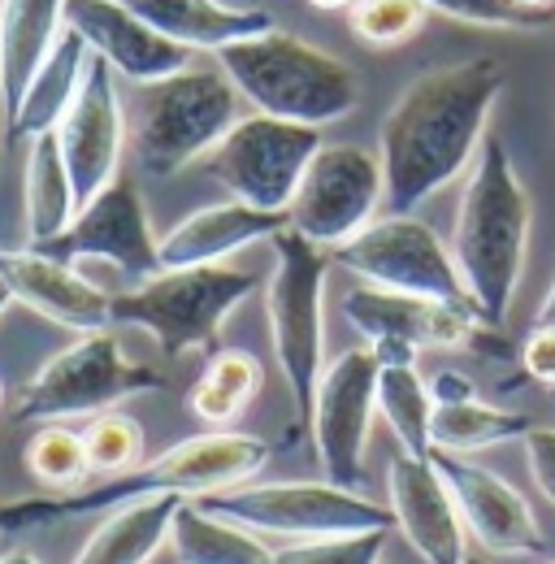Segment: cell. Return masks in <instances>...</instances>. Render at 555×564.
I'll list each match as a JSON object with an SVG mask.
<instances>
[{"instance_id": "8fae6325", "label": "cell", "mask_w": 555, "mask_h": 564, "mask_svg": "<svg viewBox=\"0 0 555 564\" xmlns=\"http://www.w3.org/2000/svg\"><path fill=\"white\" fill-rule=\"evenodd\" d=\"M344 317L356 326L364 344H404L413 352H478L486 360H508L512 344L503 330L486 326L474 308L409 295V291H387V286H351L344 295Z\"/></svg>"}, {"instance_id": "6da1fadb", "label": "cell", "mask_w": 555, "mask_h": 564, "mask_svg": "<svg viewBox=\"0 0 555 564\" xmlns=\"http://www.w3.org/2000/svg\"><path fill=\"white\" fill-rule=\"evenodd\" d=\"M503 83L508 70L499 57H469L416 74L395 96L378 127L391 213H416L469 165H478Z\"/></svg>"}, {"instance_id": "1f68e13d", "label": "cell", "mask_w": 555, "mask_h": 564, "mask_svg": "<svg viewBox=\"0 0 555 564\" xmlns=\"http://www.w3.org/2000/svg\"><path fill=\"white\" fill-rule=\"evenodd\" d=\"M83 443H87V465L91 478H122L135 474L143 465V425L127 413H100L83 425Z\"/></svg>"}, {"instance_id": "7c38bea8", "label": "cell", "mask_w": 555, "mask_h": 564, "mask_svg": "<svg viewBox=\"0 0 555 564\" xmlns=\"http://www.w3.org/2000/svg\"><path fill=\"white\" fill-rule=\"evenodd\" d=\"M382 205H387L382 156L360 143H322V152L304 170V183L286 217H291V230L335 252L347 239H356L369 221H378Z\"/></svg>"}, {"instance_id": "9a60e30c", "label": "cell", "mask_w": 555, "mask_h": 564, "mask_svg": "<svg viewBox=\"0 0 555 564\" xmlns=\"http://www.w3.org/2000/svg\"><path fill=\"white\" fill-rule=\"evenodd\" d=\"M66 165L78 187V205L96 200L113 178H118V161H122V143L131 140L127 131V105L118 91V70L91 53L87 78L66 109V118L53 127Z\"/></svg>"}, {"instance_id": "7dc6e473", "label": "cell", "mask_w": 555, "mask_h": 564, "mask_svg": "<svg viewBox=\"0 0 555 564\" xmlns=\"http://www.w3.org/2000/svg\"><path fill=\"white\" fill-rule=\"evenodd\" d=\"M382 564H387V561H382Z\"/></svg>"}, {"instance_id": "d6a6232c", "label": "cell", "mask_w": 555, "mask_h": 564, "mask_svg": "<svg viewBox=\"0 0 555 564\" xmlns=\"http://www.w3.org/2000/svg\"><path fill=\"white\" fill-rule=\"evenodd\" d=\"M429 4L425 0H356L347 9V26L369 48H400L425 26Z\"/></svg>"}, {"instance_id": "ffe728a7", "label": "cell", "mask_w": 555, "mask_h": 564, "mask_svg": "<svg viewBox=\"0 0 555 564\" xmlns=\"http://www.w3.org/2000/svg\"><path fill=\"white\" fill-rule=\"evenodd\" d=\"M291 217L286 213L252 209L243 200H226V205H208V209L187 213L183 221H174L161 235V265L165 270H192V265H226V257L274 239L278 230H286Z\"/></svg>"}, {"instance_id": "f1b7e54d", "label": "cell", "mask_w": 555, "mask_h": 564, "mask_svg": "<svg viewBox=\"0 0 555 564\" xmlns=\"http://www.w3.org/2000/svg\"><path fill=\"white\" fill-rule=\"evenodd\" d=\"M534 422L525 413L486 404L482 395L474 400H456V404H434V452H451V456H474L486 447L525 438Z\"/></svg>"}, {"instance_id": "5b68a950", "label": "cell", "mask_w": 555, "mask_h": 564, "mask_svg": "<svg viewBox=\"0 0 555 564\" xmlns=\"http://www.w3.org/2000/svg\"><path fill=\"white\" fill-rule=\"evenodd\" d=\"M274 274L265 282V317H270V344L278 369L286 378L291 404H295V434H308L317 382L326 373V279L335 257L304 239L300 230H278L274 239Z\"/></svg>"}, {"instance_id": "5bb4252c", "label": "cell", "mask_w": 555, "mask_h": 564, "mask_svg": "<svg viewBox=\"0 0 555 564\" xmlns=\"http://www.w3.org/2000/svg\"><path fill=\"white\" fill-rule=\"evenodd\" d=\"M35 252L53 257V261H109L113 270L131 274V279H152L161 274V235L152 230L143 196L131 178H113L96 200H87L78 217L48 243H40Z\"/></svg>"}, {"instance_id": "44dd1931", "label": "cell", "mask_w": 555, "mask_h": 564, "mask_svg": "<svg viewBox=\"0 0 555 564\" xmlns=\"http://www.w3.org/2000/svg\"><path fill=\"white\" fill-rule=\"evenodd\" d=\"M66 35V0H0V109L18 113L31 78Z\"/></svg>"}, {"instance_id": "f546056e", "label": "cell", "mask_w": 555, "mask_h": 564, "mask_svg": "<svg viewBox=\"0 0 555 564\" xmlns=\"http://www.w3.org/2000/svg\"><path fill=\"white\" fill-rule=\"evenodd\" d=\"M378 413L391 425L400 452L434 456V395L416 365H382L378 373Z\"/></svg>"}, {"instance_id": "2e32d148", "label": "cell", "mask_w": 555, "mask_h": 564, "mask_svg": "<svg viewBox=\"0 0 555 564\" xmlns=\"http://www.w3.org/2000/svg\"><path fill=\"white\" fill-rule=\"evenodd\" d=\"M438 474L447 478V487L456 495V508L465 517V530L482 543L490 556H538L547 547V534L538 530V517L530 508V499L516 491L508 478H499L494 469L478 465L474 456H451V452H434Z\"/></svg>"}, {"instance_id": "d6986e66", "label": "cell", "mask_w": 555, "mask_h": 564, "mask_svg": "<svg viewBox=\"0 0 555 564\" xmlns=\"http://www.w3.org/2000/svg\"><path fill=\"white\" fill-rule=\"evenodd\" d=\"M0 282L18 304L48 317L53 326L74 335H96L118 326L113 322V295H105L96 282H87L74 265L53 261L35 248L0 252Z\"/></svg>"}, {"instance_id": "d590c367", "label": "cell", "mask_w": 555, "mask_h": 564, "mask_svg": "<svg viewBox=\"0 0 555 564\" xmlns=\"http://www.w3.org/2000/svg\"><path fill=\"white\" fill-rule=\"evenodd\" d=\"M521 443H525V465H530L534 487L543 491L547 503H555V425H534Z\"/></svg>"}, {"instance_id": "ab89813d", "label": "cell", "mask_w": 555, "mask_h": 564, "mask_svg": "<svg viewBox=\"0 0 555 564\" xmlns=\"http://www.w3.org/2000/svg\"><path fill=\"white\" fill-rule=\"evenodd\" d=\"M313 9H322V13H347L356 0H308Z\"/></svg>"}, {"instance_id": "603a6c76", "label": "cell", "mask_w": 555, "mask_h": 564, "mask_svg": "<svg viewBox=\"0 0 555 564\" xmlns=\"http://www.w3.org/2000/svg\"><path fill=\"white\" fill-rule=\"evenodd\" d=\"M183 499L187 495L156 491L113 508V517H105L91 530V539L83 543L74 564H148L170 543V530H174Z\"/></svg>"}, {"instance_id": "7402d4cb", "label": "cell", "mask_w": 555, "mask_h": 564, "mask_svg": "<svg viewBox=\"0 0 555 564\" xmlns=\"http://www.w3.org/2000/svg\"><path fill=\"white\" fill-rule=\"evenodd\" d=\"M122 4L192 53H221L235 40H252L278 26L265 9H239L226 0H122Z\"/></svg>"}, {"instance_id": "e0dca14e", "label": "cell", "mask_w": 555, "mask_h": 564, "mask_svg": "<svg viewBox=\"0 0 555 564\" xmlns=\"http://www.w3.org/2000/svg\"><path fill=\"white\" fill-rule=\"evenodd\" d=\"M387 495L395 512V530L425 564H469L465 543V517L456 508V495L438 474L434 456L395 452L387 465Z\"/></svg>"}, {"instance_id": "30bf717a", "label": "cell", "mask_w": 555, "mask_h": 564, "mask_svg": "<svg viewBox=\"0 0 555 564\" xmlns=\"http://www.w3.org/2000/svg\"><path fill=\"white\" fill-rule=\"evenodd\" d=\"M330 257H335V265L351 270L369 286L409 291V295H429V300L474 308L469 286L460 279V265L451 257V243H443V235L429 221H421L416 213H391V217L369 221L356 239H347Z\"/></svg>"}, {"instance_id": "4fadbf2b", "label": "cell", "mask_w": 555, "mask_h": 564, "mask_svg": "<svg viewBox=\"0 0 555 564\" xmlns=\"http://www.w3.org/2000/svg\"><path fill=\"white\" fill-rule=\"evenodd\" d=\"M378 356L364 348H347L335 356L317 382V404H313V447L317 465L330 482L360 487L364 478V452H369V430L378 413Z\"/></svg>"}, {"instance_id": "7a4b0ae2", "label": "cell", "mask_w": 555, "mask_h": 564, "mask_svg": "<svg viewBox=\"0 0 555 564\" xmlns=\"http://www.w3.org/2000/svg\"><path fill=\"white\" fill-rule=\"evenodd\" d=\"M530 192L516 174V161L499 135H486L478 165L465 183L456 230H451V257L460 265V279L469 286V300L486 326L503 330L516 286L525 279L530 257Z\"/></svg>"}, {"instance_id": "52a82bcc", "label": "cell", "mask_w": 555, "mask_h": 564, "mask_svg": "<svg viewBox=\"0 0 555 564\" xmlns=\"http://www.w3.org/2000/svg\"><path fill=\"white\" fill-rule=\"evenodd\" d=\"M170 378L143 360H131L109 330L78 335L66 352H57L40 373H31L13 400V422H74L100 417L131 395L165 391Z\"/></svg>"}, {"instance_id": "277c9868", "label": "cell", "mask_w": 555, "mask_h": 564, "mask_svg": "<svg viewBox=\"0 0 555 564\" xmlns=\"http://www.w3.org/2000/svg\"><path fill=\"white\" fill-rule=\"evenodd\" d=\"M239 105L243 96L221 74V66L217 70L187 66L170 78L139 83L127 105V131L139 170L148 178H174L187 165L205 161L226 140V131L243 118Z\"/></svg>"}, {"instance_id": "e575fe53", "label": "cell", "mask_w": 555, "mask_h": 564, "mask_svg": "<svg viewBox=\"0 0 555 564\" xmlns=\"http://www.w3.org/2000/svg\"><path fill=\"white\" fill-rule=\"evenodd\" d=\"M425 4H429V13L486 26V31H547L555 22V13L530 9L521 0H425Z\"/></svg>"}, {"instance_id": "4dcf8cb0", "label": "cell", "mask_w": 555, "mask_h": 564, "mask_svg": "<svg viewBox=\"0 0 555 564\" xmlns=\"http://www.w3.org/2000/svg\"><path fill=\"white\" fill-rule=\"evenodd\" d=\"M22 465L26 474L48 487V491H78V482L91 478L87 465V443L83 430H69L66 422H48L31 434V443L22 447Z\"/></svg>"}, {"instance_id": "74e56055", "label": "cell", "mask_w": 555, "mask_h": 564, "mask_svg": "<svg viewBox=\"0 0 555 564\" xmlns=\"http://www.w3.org/2000/svg\"><path fill=\"white\" fill-rule=\"evenodd\" d=\"M429 395H434V404H456V400H474L478 387H474L469 373H460V369H443V373H434Z\"/></svg>"}, {"instance_id": "8d00e7d4", "label": "cell", "mask_w": 555, "mask_h": 564, "mask_svg": "<svg viewBox=\"0 0 555 564\" xmlns=\"http://www.w3.org/2000/svg\"><path fill=\"white\" fill-rule=\"evenodd\" d=\"M521 373L530 382L555 391V330H547V326L530 330V339L521 344Z\"/></svg>"}, {"instance_id": "836d02e7", "label": "cell", "mask_w": 555, "mask_h": 564, "mask_svg": "<svg viewBox=\"0 0 555 564\" xmlns=\"http://www.w3.org/2000/svg\"><path fill=\"white\" fill-rule=\"evenodd\" d=\"M391 530H360L330 539H295L278 547V564H382Z\"/></svg>"}, {"instance_id": "d4e9b609", "label": "cell", "mask_w": 555, "mask_h": 564, "mask_svg": "<svg viewBox=\"0 0 555 564\" xmlns=\"http://www.w3.org/2000/svg\"><path fill=\"white\" fill-rule=\"evenodd\" d=\"M87 66H91L87 40H83L74 26H66V35H62L57 48L48 53V62L31 78V87H26L22 105H18V113L9 118V140L31 143L35 135L53 131V127L66 118L69 105H74V96H78V87H83V78H87Z\"/></svg>"}, {"instance_id": "f6af8a7d", "label": "cell", "mask_w": 555, "mask_h": 564, "mask_svg": "<svg viewBox=\"0 0 555 564\" xmlns=\"http://www.w3.org/2000/svg\"><path fill=\"white\" fill-rule=\"evenodd\" d=\"M469 564H486V561H474V556H469Z\"/></svg>"}, {"instance_id": "cb8c5ba5", "label": "cell", "mask_w": 555, "mask_h": 564, "mask_svg": "<svg viewBox=\"0 0 555 564\" xmlns=\"http://www.w3.org/2000/svg\"><path fill=\"white\" fill-rule=\"evenodd\" d=\"M22 205H26V248H40V243L57 239L69 221L78 217V209H83L57 131L35 135L31 148H26Z\"/></svg>"}, {"instance_id": "ba28073f", "label": "cell", "mask_w": 555, "mask_h": 564, "mask_svg": "<svg viewBox=\"0 0 555 564\" xmlns=\"http://www.w3.org/2000/svg\"><path fill=\"white\" fill-rule=\"evenodd\" d=\"M200 508L239 521L257 534L278 539H330V534H360V530H395L391 503L360 495L356 487L322 482H243L230 491L196 499Z\"/></svg>"}, {"instance_id": "f35d334b", "label": "cell", "mask_w": 555, "mask_h": 564, "mask_svg": "<svg viewBox=\"0 0 555 564\" xmlns=\"http://www.w3.org/2000/svg\"><path fill=\"white\" fill-rule=\"evenodd\" d=\"M534 326H547V330H555V279H552V291H547V300H543V308L534 313Z\"/></svg>"}, {"instance_id": "83f0119b", "label": "cell", "mask_w": 555, "mask_h": 564, "mask_svg": "<svg viewBox=\"0 0 555 564\" xmlns=\"http://www.w3.org/2000/svg\"><path fill=\"white\" fill-rule=\"evenodd\" d=\"M261 387H265V369L257 356L243 352V348H217V352H208L187 404H192L200 425L226 430L261 395Z\"/></svg>"}, {"instance_id": "bcb514c9", "label": "cell", "mask_w": 555, "mask_h": 564, "mask_svg": "<svg viewBox=\"0 0 555 564\" xmlns=\"http://www.w3.org/2000/svg\"><path fill=\"white\" fill-rule=\"evenodd\" d=\"M547 564H555V561H547Z\"/></svg>"}, {"instance_id": "3957f363", "label": "cell", "mask_w": 555, "mask_h": 564, "mask_svg": "<svg viewBox=\"0 0 555 564\" xmlns=\"http://www.w3.org/2000/svg\"><path fill=\"white\" fill-rule=\"evenodd\" d=\"M235 91L257 109L300 127H330L360 109V74L344 57L308 44L295 31H265L252 40H235L213 53Z\"/></svg>"}, {"instance_id": "b9f144b4", "label": "cell", "mask_w": 555, "mask_h": 564, "mask_svg": "<svg viewBox=\"0 0 555 564\" xmlns=\"http://www.w3.org/2000/svg\"><path fill=\"white\" fill-rule=\"evenodd\" d=\"M521 4H530V9H547V13L555 9V0H521Z\"/></svg>"}, {"instance_id": "9c48e42d", "label": "cell", "mask_w": 555, "mask_h": 564, "mask_svg": "<svg viewBox=\"0 0 555 564\" xmlns=\"http://www.w3.org/2000/svg\"><path fill=\"white\" fill-rule=\"evenodd\" d=\"M322 143L326 140L317 127L252 113L226 131V140L205 156V170L217 187L230 192V200L265 213H286Z\"/></svg>"}, {"instance_id": "7bdbcfd3", "label": "cell", "mask_w": 555, "mask_h": 564, "mask_svg": "<svg viewBox=\"0 0 555 564\" xmlns=\"http://www.w3.org/2000/svg\"><path fill=\"white\" fill-rule=\"evenodd\" d=\"M9 304H13V295H9V286H4V282H0V313H4V308H9Z\"/></svg>"}, {"instance_id": "ee69618b", "label": "cell", "mask_w": 555, "mask_h": 564, "mask_svg": "<svg viewBox=\"0 0 555 564\" xmlns=\"http://www.w3.org/2000/svg\"><path fill=\"white\" fill-rule=\"evenodd\" d=\"M0 400H4V382H0Z\"/></svg>"}, {"instance_id": "4316f807", "label": "cell", "mask_w": 555, "mask_h": 564, "mask_svg": "<svg viewBox=\"0 0 555 564\" xmlns=\"http://www.w3.org/2000/svg\"><path fill=\"white\" fill-rule=\"evenodd\" d=\"M170 552L178 564H278V547H265L257 530L208 512L196 499L178 503Z\"/></svg>"}, {"instance_id": "ac0fdd59", "label": "cell", "mask_w": 555, "mask_h": 564, "mask_svg": "<svg viewBox=\"0 0 555 564\" xmlns=\"http://www.w3.org/2000/svg\"><path fill=\"white\" fill-rule=\"evenodd\" d=\"M66 26H74L96 57H105L127 83H156L192 66V48L148 26L122 0H66Z\"/></svg>"}, {"instance_id": "484cf974", "label": "cell", "mask_w": 555, "mask_h": 564, "mask_svg": "<svg viewBox=\"0 0 555 564\" xmlns=\"http://www.w3.org/2000/svg\"><path fill=\"white\" fill-rule=\"evenodd\" d=\"M156 495L148 465H139L135 474L122 478H105L96 487L83 491H53V495H22V499H0V534H22V530H44L57 521H74L87 512H113L131 499Z\"/></svg>"}, {"instance_id": "8992f818", "label": "cell", "mask_w": 555, "mask_h": 564, "mask_svg": "<svg viewBox=\"0 0 555 564\" xmlns=\"http://www.w3.org/2000/svg\"><path fill=\"white\" fill-rule=\"evenodd\" d=\"M261 286V274L230 265H192L161 270L113 295V322L152 335L165 356L217 352V335L226 317Z\"/></svg>"}, {"instance_id": "60d3db41", "label": "cell", "mask_w": 555, "mask_h": 564, "mask_svg": "<svg viewBox=\"0 0 555 564\" xmlns=\"http://www.w3.org/2000/svg\"><path fill=\"white\" fill-rule=\"evenodd\" d=\"M0 564H44V561H35L31 552H22V547H13V552H0Z\"/></svg>"}]
</instances>
